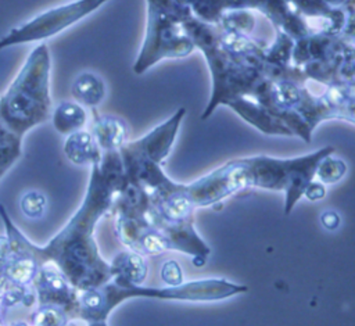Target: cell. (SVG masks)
Masks as SVG:
<instances>
[{
  "instance_id": "3",
  "label": "cell",
  "mask_w": 355,
  "mask_h": 326,
  "mask_svg": "<svg viewBox=\"0 0 355 326\" xmlns=\"http://www.w3.org/2000/svg\"><path fill=\"white\" fill-rule=\"evenodd\" d=\"M247 287L236 285L227 279H200L192 282H184L180 286L150 287L142 285H131L115 278H111L107 283L84 290L78 298V315L79 318L97 322L107 320L110 312L121 303L129 298H155L168 301H192V303H211L221 301L236 294L246 293Z\"/></svg>"
},
{
  "instance_id": "26",
  "label": "cell",
  "mask_w": 355,
  "mask_h": 326,
  "mask_svg": "<svg viewBox=\"0 0 355 326\" xmlns=\"http://www.w3.org/2000/svg\"><path fill=\"white\" fill-rule=\"evenodd\" d=\"M5 290V278L0 276V293Z\"/></svg>"
},
{
  "instance_id": "11",
  "label": "cell",
  "mask_w": 355,
  "mask_h": 326,
  "mask_svg": "<svg viewBox=\"0 0 355 326\" xmlns=\"http://www.w3.org/2000/svg\"><path fill=\"white\" fill-rule=\"evenodd\" d=\"M64 153L77 166L97 164L103 154L92 133L84 129L68 135L64 144Z\"/></svg>"
},
{
  "instance_id": "13",
  "label": "cell",
  "mask_w": 355,
  "mask_h": 326,
  "mask_svg": "<svg viewBox=\"0 0 355 326\" xmlns=\"http://www.w3.org/2000/svg\"><path fill=\"white\" fill-rule=\"evenodd\" d=\"M110 265L114 272L113 278L131 285H142L147 276L146 260L135 251L119 253Z\"/></svg>"
},
{
  "instance_id": "10",
  "label": "cell",
  "mask_w": 355,
  "mask_h": 326,
  "mask_svg": "<svg viewBox=\"0 0 355 326\" xmlns=\"http://www.w3.org/2000/svg\"><path fill=\"white\" fill-rule=\"evenodd\" d=\"M92 136L95 137L102 153L106 151H119V148L128 142V126L117 117L97 115L96 108Z\"/></svg>"
},
{
  "instance_id": "18",
  "label": "cell",
  "mask_w": 355,
  "mask_h": 326,
  "mask_svg": "<svg viewBox=\"0 0 355 326\" xmlns=\"http://www.w3.org/2000/svg\"><path fill=\"white\" fill-rule=\"evenodd\" d=\"M21 210L28 218H41L46 210V198L35 191L28 192L21 199Z\"/></svg>"
},
{
  "instance_id": "8",
  "label": "cell",
  "mask_w": 355,
  "mask_h": 326,
  "mask_svg": "<svg viewBox=\"0 0 355 326\" xmlns=\"http://www.w3.org/2000/svg\"><path fill=\"white\" fill-rule=\"evenodd\" d=\"M108 2L110 0H75L70 5L53 9L26 26L24 31H20L19 39H44L56 35L97 12Z\"/></svg>"
},
{
  "instance_id": "4",
  "label": "cell",
  "mask_w": 355,
  "mask_h": 326,
  "mask_svg": "<svg viewBox=\"0 0 355 326\" xmlns=\"http://www.w3.org/2000/svg\"><path fill=\"white\" fill-rule=\"evenodd\" d=\"M184 30L202 50L213 78V93L202 119H209L220 106H227L239 99L257 100L269 81L258 68L233 57L220 45L218 28L192 16L184 23Z\"/></svg>"
},
{
  "instance_id": "20",
  "label": "cell",
  "mask_w": 355,
  "mask_h": 326,
  "mask_svg": "<svg viewBox=\"0 0 355 326\" xmlns=\"http://www.w3.org/2000/svg\"><path fill=\"white\" fill-rule=\"evenodd\" d=\"M35 322L38 326H66L63 314L56 308H44L37 314Z\"/></svg>"
},
{
  "instance_id": "22",
  "label": "cell",
  "mask_w": 355,
  "mask_h": 326,
  "mask_svg": "<svg viewBox=\"0 0 355 326\" xmlns=\"http://www.w3.org/2000/svg\"><path fill=\"white\" fill-rule=\"evenodd\" d=\"M320 222H322V225H323L327 231H334V229H337V228L340 227L341 218H340V215H338L336 211L327 210V211H325V213L320 215Z\"/></svg>"
},
{
  "instance_id": "14",
  "label": "cell",
  "mask_w": 355,
  "mask_h": 326,
  "mask_svg": "<svg viewBox=\"0 0 355 326\" xmlns=\"http://www.w3.org/2000/svg\"><path fill=\"white\" fill-rule=\"evenodd\" d=\"M88 121L85 107L73 102H63L53 113V125L63 135H71L84 129Z\"/></svg>"
},
{
  "instance_id": "24",
  "label": "cell",
  "mask_w": 355,
  "mask_h": 326,
  "mask_svg": "<svg viewBox=\"0 0 355 326\" xmlns=\"http://www.w3.org/2000/svg\"><path fill=\"white\" fill-rule=\"evenodd\" d=\"M9 253V240L6 238H0V267L6 261Z\"/></svg>"
},
{
  "instance_id": "15",
  "label": "cell",
  "mask_w": 355,
  "mask_h": 326,
  "mask_svg": "<svg viewBox=\"0 0 355 326\" xmlns=\"http://www.w3.org/2000/svg\"><path fill=\"white\" fill-rule=\"evenodd\" d=\"M217 27L227 32L250 35L256 27V17L249 10L225 12L218 20Z\"/></svg>"
},
{
  "instance_id": "12",
  "label": "cell",
  "mask_w": 355,
  "mask_h": 326,
  "mask_svg": "<svg viewBox=\"0 0 355 326\" xmlns=\"http://www.w3.org/2000/svg\"><path fill=\"white\" fill-rule=\"evenodd\" d=\"M73 96L82 107L96 108L106 97V85L95 73L79 74L71 88Z\"/></svg>"
},
{
  "instance_id": "1",
  "label": "cell",
  "mask_w": 355,
  "mask_h": 326,
  "mask_svg": "<svg viewBox=\"0 0 355 326\" xmlns=\"http://www.w3.org/2000/svg\"><path fill=\"white\" fill-rule=\"evenodd\" d=\"M333 151V146H325L314 153L291 158L264 154L236 158L191 184L171 181V189L193 209L214 206L247 188L283 192L285 214L287 215L315 180L320 160Z\"/></svg>"
},
{
  "instance_id": "2",
  "label": "cell",
  "mask_w": 355,
  "mask_h": 326,
  "mask_svg": "<svg viewBox=\"0 0 355 326\" xmlns=\"http://www.w3.org/2000/svg\"><path fill=\"white\" fill-rule=\"evenodd\" d=\"M125 185L119 151H106L92 166V175L84 203L60 238V267L70 283L79 291L96 289L113 276L111 265L99 253L95 229L100 218L113 209Z\"/></svg>"
},
{
  "instance_id": "21",
  "label": "cell",
  "mask_w": 355,
  "mask_h": 326,
  "mask_svg": "<svg viewBox=\"0 0 355 326\" xmlns=\"http://www.w3.org/2000/svg\"><path fill=\"white\" fill-rule=\"evenodd\" d=\"M304 196H305L309 202H319V200H322V199L326 196V188H325L323 184L312 181V182L307 186V189H305V192H304Z\"/></svg>"
},
{
  "instance_id": "17",
  "label": "cell",
  "mask_w": 355,
  "mask_h": 326,
  "mask_svg": "<svg viewBox=\"0 0 355 326\" xmlns=\"http://www.w3.org/2000/svg\"><path fill=\"white\" fill-rule=\"evenodd\" d=\"M37 272V264L31 257H23L12 264L8 265L6 268V275L8 278L17 283V285H27L28 282L32 280Z\"/></svg>"
},
{
  "instance_id": "23",
  "label": "cell",
  "mask_w": 355,
  "mask_h": 326,
  "mask_svg": "<svg viewBox=\"0 0 355 326\" xmlns=\"http://www.w3.org/2000/svg\"><path fill=\"white\" fill-rule=\"evenodd\" d=\"M323 5H326L327 8L332 9H348V8H354L352 0H320Z\"/></svg>"
},
{
  "instance_id": "16",
  "label": "cell",
  "mask_w": 355,
  "mask_h": 326,
  "mask_svg": "<svg viewBox=\"0 0 355 326\" xmlns=\"http://www.w3.org/2000/svg\"><path fill=\"white\" fill-rule=\"evenodd\" d=\"M345 174H347L345 162L329 154L320 160L315 173V178L318 180V182L323 185H332L341 181Z\"/></svg>"
},
{
  "instance_id": "9",
  "label": "cell",
  "mask_w": 355,
  "mask_h": 326,
  "mask_svg": "<svg viewBox=\"0 0 355 326\" xmlns=\"http://www.w3.org/2000/svg\"><path fill=\"white\" fill-rule=\"evenodd\" d=\"M242 119L250 125L260 129L267 135H279V136H293L289 128H286L278 118H275L265 107L251 99H239L228 104Z\"/></svg>"
},
{
  "instance_id": "25",
  "label": "cell",
  "mask_w": 355,
  "mask_h": 326,
  "mask_svg": "<svg viewBox=\"0 0 355 326\" xmlns=\"http://www.w3.org/2000/svg\"><path fill=\"white\" fill-rule=\"evenodd\" d=\"M90 326H107V320H97V322H90Z\"/></svg>"
},
{
  "instance_id": "7",
  "label": "cell",
  "mask_w": 355,
  "mask_h": 326,
  "mask_svg": "<svg viewBox=\"0 0 355 326\" xmlns=\"http://www.w3.org/2000/svg\"><path fill=\"white\" fill-rule=\"evenodd\" d=\"M186 113L185 107L178 108L169 119L151 129L147 135L133 142H126L119 148L125 177L147 164L162 166L164 160L168 157L173 146Z\"/></svg>"
},
{
  "instance_id": "19",
  "label": "cell",
  "mask_w": 355,
  "mask_h": 326,
  "mask_svg": "<svg viewBox=\"0 0 355 326\" xmlns=\"http://www.w3.org/2000/svg\"><path fill=\"white\" fill-rule=\"evenodd\" d=\"M161 279L166 286H180L184 283V271L180 262L168 260L161 267Z\"/></svg>"
},
{
  "instance_id": "6",
  "label": "cell",
  "mask_w": 355,
  "mask_h": 326,
  "mask_svg": "<svg viewBox=\"0 0 355 326\" xmlns=\"http://www.w3.org/2000/svg\"><path fill=\"white\" fill-rule=\"evenodd\" d=\"M192 10V15L207 24L217 26L225 12L257 10L268 17L276 31L297 41L311 31L305 20L296 12L291 0H176Z\"/></svg>"
},
{
  "instance_id": "5",
  "label": "cell",
  "mask_w": 355,
  "mask_h": 326,
  "mask_svg": "<svg viewBox=\"0 0 355 326\" xmlns=\"http://www.w3.org/2000/svg\"><path fill=\"white\" fill-rule=\"evenodd\" d=\"M147 27L140 52L133 63V73L142 75L165 59H185L196 46L184 30L192 10L176 0H146Z\"/></svg>"
}]
</instances>
